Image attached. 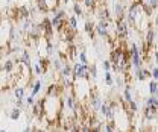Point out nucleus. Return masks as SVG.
<instances>
[{"mask_svg": "<svg viewBox=\"0 0 158 132\" xmlns=\"http://www.w3.org/2000/svg\"><path fill=\"white\" fill-rule=\"evenodd\" d=\"M61 111H62V103L58 94L44 96V118L49 123H56Z\"/></svg>", "mask_w": 158, "mask_h": 132, "instance_id": "1", "label": "nucleus"}, {"mask_svg": "<svg viewBox=\"0 0 158 132\" xmlns=\"http://www.w3.org/2000/svg\"><path fill=\"white\" fill-rule=\"evenodd\" d=\"M126 12V15H125V19L128 21V24L129 26H134V27H140V21H141V17L144 15L143 14V11H141V0H138V2H132L131 5H129V8L125 11Z\"/></svg>", "mask_w": 158, "mask_h": 132, "instance_id": "2", "label": "nucleus"}, {"mask_svg": "<svg viewBox=\"0 0 158 132\" xmlns=\"http://www.w3.org/2000/svg\"><path fill=\"white\" fill-rule=\"evenodd\" d=\"M90 84H88V79H75L73 84H72V94L76 99V102H82L85 99H88L90 94Z\"/></svg>", "mask_w": 158, "mask_h": 132, "instance_id": "3", "label": "nucleus"}, {"mask_svg": "<svg viewBox=\"0 0 158 132\" xmlns=\"http://www.w3.org/2000/svg\"><path fill=\"white\" fill-rule=\"evenodd\" d=\"M129 37V24L125 17L116 19V31H114V38H117L118 41H126V38Z\"/></svg>", "mask_w": 158, "mask_h": 132, "instance_id": "4", "label": "nucleus"}, {"mask_svg": "<svg viewBox=\"0 0 158 132\" xmlns=\"http://www.w3.org/2000/svg\"><path fill=\"white\" fill-rule=\"evenodd\" d=\"M72 76L75 79H90V76H88V65L81 64V62H75V65L72 67Z\"/></svg>", "mask_w": 158, "mask_h": 132, "instance_id": "5", "label": "nucleus"}, {"mask_svg": "<svg viewBox=\"0 0 158 132\" xmlns=\"http://www.w3.org/2000/svg\"><path fill=\"white\" fill-rule=\"evenodd\" d=\"M102 102H103V100H102L100 93H99L96 88H91V90H90V94H88V103H90V106H91V109H93L94 113L99 111Z\"/></svg>", "mask_w": 158, "mask_h": 132, "instance_id": "6", "label": "nucleus"}, {"mask_svg": "<svg viewBox=\"0 0 158 132\" xmlns=\"http://www.w3.org/2000/svg\"><path fill=\"white\" fill-rule=\"evenodd\" d=\"M94 34H98L100 38H106L110 35V21L99 20L98 24H94Z\"/></svg>", "mask_w": 158, "mask_h": 132, "instance_id": "7", "label": "nucleus"}, {"mask_svg": "<svg viewBox=\"0 0 158 132\" xmlns=\"http://www.w3.org/2000/svg\"><path fill=\"white\" fill-rule=\"evenodd\" d=\"M94 12L98 14L99 20H106V21H111V14H110V9H108V6H105V5L96 6Z\"/></svg>", "mask_w": 158, "mask_h": 132, "instance_id": "8", "label": "nucleus"}, {"mask_svg": "<svg viewBox=\"0 0 158 132\" xmlns=\"http://www.w3.org/2000/svg\"><path fill=\"white\" fill-rule=\"evenodd\" d=\"M155 41H157V27H149L146 31V39H144V43L149 47H155Z\"/></svg>", "mask_w": 158, "mask_h": 132, "instance_id": "9", "label": "nucleus"}, {"mask_svg": "<svg viewBox=\"0 0 158 132\" xmlns=\"http://www.w3.org/2000/svg\"><path fill=\"white\" fill-rule=\"evenodd\" d=\"M123 59V49L118 46V47H116V49H113L111 50V53H110V62L111 64H118L120 61Z\"/></svg>", "mask_w": 158, "mask_h": 132, "instance_id": "10", "label": "nucleus"}, {"mask_svg": "<svg viewBox=\"0 0 158 132\" xmlns=\"http://www.w3.org/2000/svg\"><path fill=\"white\" fill-rule=\"evenodd\" d=\"M0 70H2L3 73H6V75H12L14 70H15V62H14L12 59H6V61L3 62V65H2Z\"/></svg>", "mask_w": 158, "mask_h": 132, "instance_id": "11", "label": "nucleus"}, {"mask_svg": "<svg viewBox=\"0 0 158 132\" xmlns=\"http://www.w3.org/2000/svg\"><path fill=\"white\" fill-rule=\"evenodd\" d=\"M157 114H158V109L154 106V108H146L144 106V120L148 122H155L157 120Z\"/></svg>", "mask_w": 158, "mask_h": 132, "instance_id": "12", "label": "nucleus"}, {"mask_svg": "<svg viewBox=\"0 0 158 132\" xmlns=\"http://www.w3.org/2000/svg\"><path fill=\"white\" fill-rule=\"evenodd\" d=\"M134 72H135V79L137 80H146V79L151 77V72L148 68H144V67H140V68L134 70Z\"/></svg>", "mask_w": 158, "mask_h": 132, "instance_id": "13", "label": "nucleus"}, {"mask_svg": "<svg viewBox=\"0 0 158 132\" xmlns=\"http://www.w3.org/2000/svg\"><path fill=\"white\" fill-rule=\"evenodd\" d=\"M58 73H59V77H61L62 80H64V79H67V77H70V76H72V65H69V64L65 62Z\"/></svg>", "mask_w": 158, "mask_h": 132, "instance_id": "14", "label": "nucleus"}, {"mask_svg": "<svg viewBox=\"0 0 158 132\" xmlns=\"http://www.w3.org/2000/svg\"><path fill=\"white\" fill-rule=\"evenodd\" d=\"M123 100H125V103H129V102L134 100V97H132V90H131L129 84H126V85L123 87Z\"/></svg>", "mask_w": 158, "mask_h": 132, "instance_id": "15", "label": "nucleus"}, {"mask_svg": "<svg viewBox=\"0 0 158 132\" xmlns=\"http://www.w3.org/2000/svg\"><path fill=\"white\" fill-rule=\"evenodd\" d=\"M125 6L120 3V2H116L114 3V14H116V19H122V17H125Z\"/></svg>", "mask_w": 158, "mask_h": 132, "instance_id": "16", "label": "nucleus"}, {"mask_svg": "<svg viewBox=\"0 0 158 132\" xmlns=\"http://www.w3.org/2000/svg\"><path fill=\"white\" fill-rule=\"evenodd\" d=\"M84 27H85V32L88 34V37L93 39V38H94V23H93L91 20H87L85 24H84Z\"/></svg>", "mask_w": 158, "mask_h": 132, "instance_id": "17", "label": "nucleus"}, {"mask_svg": "<svg viewBox=\"0 0 158 132\" xmlns=\"http://www.w3.org/2000/svg\"><path fill=\"white\" fill-rule=\"evenodd\" d=\"M67 26L73 31H78V17L76 15H70L67 17Z\"/></svg>", "mask_w": 158, "mask_h": 132, "instance_id": "18", "label": "nucleus"}, {"mask_svg": "<svg viewBox=\"0 0 158 132\" xmlns=\"http://www.w3.org/2000/svg\"><path fill=\"white\" fill-rule=\"evenodd\" d=\"M82 3H84V8H87L90 12L94 11L98 6V0H82Z\"/></svg>", "mask_w": 158, "mask_h": 132, "instance_id": "19", "label": "nucleus"}, {"mask_svg": "<svg viewBox=\"0 0 158 132\" xmlns=\"http://www.w3.org/2000/svg\"><path fill=\"white\" fill-rule=\"evenodd\" d=\"M146 108H158V99L157 96H149L148 97V100H146V105H144Z\"/></svg>", "mask_w": 158, "mask_h": 132, "instance_id": "20", "label": "nucleus"}, {"mask_svg": "<svg viewBox=\"0 0 158 132\" xmlns=\"http://www.w3.org/2000/svg\"><path fill=\"white\" fill-rule=\"evenodd\" d=\"M76 58H78V62H81V64H85V65H88V58H87V53H85V50H81V52H78Z\"/></svg>", "mask_w": 158, "mask_h": 132, "instance_id": "21", "label": "nucleus"}, {"mask_svg": "<svg viewBox=\"0 0 158 132\" xmlns=\"http://www.w3.org/2000/svg\"><path fill=\"white\" fill-rule=\"evenodd\" d=\"M73 15H76V17H82L84 15V8L79 3H73Z\"/></svg>", "mask_w": 158, "mask_h": 132, "instance_id": "22", "label": "nucleus"}, {"mask_svg": "<svg viewBox=\"0 0 158 132\" xmlns=\"http://www.w3.org/2000/svg\"><path fill=\"white\" fill-rule=\"evenodd\" d=\"M157 93H158L157 80H151V82H149V94L151 96H157Z\"/></svg>", "mask_w": 158, "mask_h": 132, "instance_id": "23", "label": "nucleus"}, {"mask_svg": "<svg viewBox=\"0 0 158 132\" xmlns=\"http://www.w3.org/2000/svg\"><path fill=\"white\" fill-rule=\"evenodd\" d=\"M103 79H105V84L108 87H114V79H113V75L110 72H105L103 73Z\"/></svg>", "mask_w": 158, "mask_h": 132, "instance_id": "24", "label": "nucleus"}, {"mask_svg": "<svg viewBox=\"0 0 158 132\" xmlns=\"http://www.w3.org/2000/svg\"><path fill=\"white\" fill-rule=\"evenodd\" d=\"M32 93H31V96H38V93H40V90H41V80H35L34 82V85H32Z\"/></svg>", "mask_w": 158, "mask_h": 132, "instance_id": "25", "label": "nucleus"}, {"mask_svg": "<svg viewBox=\"0 0 158 132\" xmlns=\"http://www.w3.org/2000/svg\"><path fill=\"white\" fill-rule=\"evenodd\" d=\"M65 62H67V61H64V59H61V58H56V59H55V61L52 62V65H53V68H55L56 72H59V70L62 68V65H64Z\"/></svg>", "mask_w": 158, "mask_h": 132, "instance_id": "26", "label": "nucleus"}, {"mask_svg": "<svg viewBox=\"0 0 158 132\" xmlns=\"http://www.w3.org/2000/svg\"><path fill=\"white\" fill-rule=\"evenodd\" d=\"M24 94H26L24 87H15V90H14V96H15V99H23Z\"/></svg>", "mask_w": 158, "mask_h": 132, "instance_id": "27", "label": "nucleus"}, {"mask_svg": "<svg viewBox=\"0 0 158 132\" xmlns=\"http://www.w3.org/2000/svg\"><path fill=\"white\" fill-rule=\"evenodd\" d=\"M88 76L91 77V79H98V67L93 64L91 67L88 65Z\"/></svg>", "mask_w": 158, "mask_h": 132, "instance_id": "28", "label": "nucleus"}, {"mask_svg": "<svg viewBox=\"0 0 158 132\" xmlns=\"http://www.w3.org/2000/svg\"><path fill=\"white\" fill-rule=\"evenodd\" d=\"M114 79V84H116V87L118 88H122V87H125L126 84H125V80H123V75H117L116 77H113Z\"/></svg>", "mask_w": 158, "mask_h": 132, "instance_id": "29", "label": "nucleus"}, {"mask_svg": "<svg viewBox=\"0 0 158 132\" xmlns=\"http://www.w3.org/2000/svg\"><path fill=\"white\" fill-rule=\"evenodd\" d=\"M20 115H21V109H19V108H14V109L11 111V114H9V117H11L12 120H19Z\"/></svg>", "mask_w": 158, "mask_h": 132, "instance_id": "30", "label": "nucleus"}, {"mask_svg": "<svg viewBox=\"0 0 158 132\" xmlns=\"http://www.w3.org/2000/svg\"><path fill=\"white\" fill-rule=\"evenodd\" d=\"M151 77H152V80H157L158 79V67L155 65V67H151Z\"/></svg>", "mask_w": 158, "mask_h": 132, "instance_id": "31", "label": "nucleus"}, {"mask_svg": "<svg viewBox=\"0 0 158 132\" xmlns=\"http://www.w3.org/2000/svg\"><path fill=\"white\" fill-rule=\"evenodd\" d=\"M34 73H35V75H38V76L44 75V72H43V67H41L40 64H35V65H34Z\"/></svg>", "mask_w": 158, "mask_h": 132, "instance_id": "32", "label": "nucleus"}, {"mask_svg": "<svg viewBox=\"0 0 158 132\" xmlns=\"http://www.w3.org/2000/svg\"><path fill=\"white\" fill-rule=\"evenodd\" d=\"M26 105H27V108L34 106V105H35V97H34V96H29V97L26 99Z\"/></svg>", "mask_w": 158, "mask_h": 132, "instance_id": "33", "label": "nucleus"}, {"mask_svg": "<svg viewBox=\"0 0 158 132\" xmlns=\"http://www.w3.org/2000/svg\"><path fill=\"white\" fill-rule=\"evenodd\" d=\"M102 65H103V70H105V72H110V70H111V62H110L108 59H105V61L102 62Z\"/></svg>", "mask_w": 158, "mask_h": 132, "instance_id": "34", "label": "nucleus"}, {"mask_svg": "<svg viewBox=\"0 0 158 132\" xmlns=\"http://www.w3.org/2000/svg\"><path fill=\"white\" fill-rule=\"evenodd\" d=\"M148 5L154 9V11H157V8H158V0H149L148 2Z\"/></svg>", "mask_w": 158, "mask_h": 132, "instance_id": "35", "label": "nucleus"}, {"mask_svg": "<svg viewBox=\"0 0 158 132\" xmlns=\"http://www.w3.org/2000/svg\"><path fill=\"white\" fill-rule=\"evenodd\" d=\"M76 132H91V131H90V128H88L87 125H84V126L78 128V129H76Z\"/></svg>", "mask_w": 158, "mask_h": 132, "instance_id": "36", "label": "nucleus"}, {"mask_svg": "<svg viewBox=\"0 0 158 132\" xmlns=\"http://www.w3.org/2000/svg\"><path fill=\"white\" fill-rule=\"evenodd\" d=\"M23 132H31V128H29V126H26V128L23 129Z\"/></svg>", "mask_w": 158, "mask_h": 132, "instance_id": "37", "label": "nucleus"}, {"mask_svg": "<svg viewBox=\"0 0 158 132\" xmlns=\"http://www.w3.org/2000/svg\"><path fill=\"white\" fill-rule=\"evenodd\" d=\"M5 2H6V3H11V2H12V0H5Z\"/></svg>", "mask_w": 158, "mask_h": 132, "instance_id": "38", "label": "nucleus"}, {"mask_svg": "<svg viewBox=\"0 0 158 132\" xmlns=\"http://www.w3.org/2000/svg\"><path fill=\"white\" fill-rule=\"evenodd\" d=\"M0 132H6V131H5V129H2V131H0Z\"/></svg>", "mask_w": 158, "mask_h": 132, "instance_id": "39", "label": "nucleus"}]
</instances>
